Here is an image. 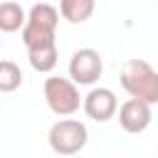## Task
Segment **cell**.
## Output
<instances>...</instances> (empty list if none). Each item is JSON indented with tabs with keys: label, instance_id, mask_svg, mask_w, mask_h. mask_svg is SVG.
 <instances>
[{
	"label": "cell",
	"instance_id": "7",
	"mask_svg": "<svg viewBox=\"0 0 158 158\" xmlns=\"http://www.w3.org/2000/svg\"><path fill=\"white\" fill-rule=\"evenodd\" d=\"M151 118H153L151 104L143 101V99H133L131 96L118 106V126L126 133H143L151 126Z\"/></svg>",
	"mask_w": 158,
	"mask_h": 158
},
{
	"label": "cell",
	"instance_id": "6",
	"mask_svg": "<svg viewBox=\"0 0 158 158\" xmlns=\"http://www.w3.org/2000/svg\"><path fill=\"white\" fill-rule=\"evenodd\" d=\"M81 109L91 121L104 123V121H109L118 114V101H116V94L109 86H91L84 96Z\"/></svg>",
	"mask_w": 158,
	"mask_h": 158
},
{
	"label": "cell",
	"instance_id": "4",
	"mask_svg": "<svg viewBox=\"0 0 158 158\" xmlns=\"http://www.w3.org/2000/svg\"><path fill=\"white\" fill-rule=\"evenodd\" d=\"M89 141V128L79 118H59L49 126L47 143L57 156H74Z\"/></svg>",
	"mask_w": 158,
	"mask_h": 158
},
{
	"label": "cell",
	"instance_id": "3",
	"mask_svg": "<svg viewBox=\"0 0 158 158\" xmlns=\"http://www.w3.org/2000/svg\"><path fill=\"white\" fill-rule=\"evenodd\" d=\"M59 7L49 2H37L27 10V22L22 27V44L32 47L37 42L57 40V25H59Z\"/></svg>",
	"mask_w": 158,
	"mask_h": 158
},
{
	"label": "cell",
	"instance_id": "1",
	"mask_svg": "<svg viewBox=\"0 0 158 158\" xmlns=\"http://www.w3.org/2000/svg\"><path fill=\"white\" fill-rule=\"evenodd\" d=\"M121 86L128 96L158 104V72L146 59H128L121 67Z\"/></svg>",
	"mask_w": 158,
	"mask_h": 158
},
{
	"label": "cell",
	"instance_id": "8",
	"mask_svg": "<svg viewBox=\"0 0 158 158\" xmlns=\"http://www.w3.org/2000/svg\"><path fill=\"white\" fill-rule=\"evenodd\" d=\"M27 49V59H30V67L40 74H49L57 62H59V49H57V40H47V42H37L32 47H25Z\"/></svg>",
	"mask_w": 158,
	"mask_h": 158
},
{
	"label": "cell",
	"instance_id": "5",
	"mask_svg": "<svg viewBox=\"0 0 158 158\" xmlns=\"http://www.w3.org/2000/svg\"><path fill=\"white\" fill-rule=\"evenodd\" d=\"M104 74V59L96 49L81 47L69 57V79L79 86H94Z\"/></svg>",
	"mask_w": 158,
	"mask_h": 158
},
{
	"label": "cell",
	"instance_id": "9",
	"mask_svg": "<svg viewBox=\"0 0 158 158\" xmlns=\"http://www.w3.org/2000/svg\"><path fill=\"white\" fill-rule=\"evenodd\" d=\"M96 10V0H59V12L62 20L72 22V25H81L86 22Z\"/></svg>",
	"mask_w": 158,
	"mask_h": 158
},
{
	"label": "cell",
	"instance_id": "10",
	"mask_svg": "<svg viewBox=\"0 0 158 158\" xmlns=\"http://www.w3.org/2000/svg\"><path fill=\"white\" fill-rule=\"evenodd\" d=\"M25 22H27V12L17 5V2H12V0H5L2 5H0V30L2 32H17V30H22L25 27Z\"/></svg>",
	"mask_w": 158,
	"mask_h": 158
},
{
	"label": "cell",
	"instance_id": "2",
	"mask_svg": "<svg viewBox=\"0 0 158 158\" xmlns=\"http://www.w3.org/2000/svg\"><path fill=\"white\" fill-rule=\"evenodd\" d=\"M42 91H44V101L54 116H72L84 104V96H79V84L72 81L69 77L49 74L44 79Z\"/></svg>",
	"mask_w": 158,
	"mask_h": 158
},
{
	"label": "cell",
	"instance_id": "11",
	"mask_svg": "<svg viewBox=\"0 0 158 158\" xmlns=\"http://www.w3.org/2000/svg\"><path fill=\"white\" fill-rule=\"evenodd\" d=\"M20 86H22V72H20V67L12 59H2V64H0V91L10 94V91H15Z\"/></svg>",
	"mask_w": 158,
	"mask_h": 158
}]
</instances>
